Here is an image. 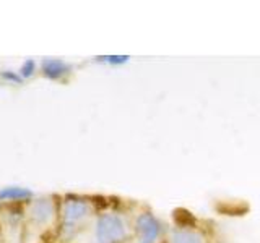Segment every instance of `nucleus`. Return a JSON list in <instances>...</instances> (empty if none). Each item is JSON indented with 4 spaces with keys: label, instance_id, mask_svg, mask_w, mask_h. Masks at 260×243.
Masks as SVG:
<instances>
[{
    "label": "nucleus",
    "instance_id": "8",
    "mask_svg": "<svg viewBox=\"0 0 260 243\" xmlns=\"http://www.w3.org/2000/svg\"><path fill=\"white\" fill-rule=\"evenodd\" d=\"M36 71V62L35 60H26L23 65H21V68H20V76L21 78H29L32 73Z\"/></svg>",
    "mask_w": 260,
    "mask_h": 243
},
{
    "label": "nucleus",
    "instance_id": "7",
    "mask_svg": "<svg viewBox=\"0 0 260 243\" xmlns=\"http://www.w3.org/2000/svg\"><path fill=\"white\" fill-rule=\"evenodd\" d=\"M171 243H203V238L195 232L179 229L171 233Z\"/></svg>",
    "mask_w": 260,
    "mask_h": 243
},
{
    "label": "nucleus",
    "instance_id": "6",
    "mask_svg": "<svg viewBox=\"0 0 260 243\" xmlns=\"http://www.w3.org/2000/svg\"><path fill=\"white\" fill-rule=\"evenodd\" d=\"M32 196L31 190L23 188V186H7V188L0 190V199L4 201H21L29 199Z\"/></svg>",
    "mask_w": 260,
    "mask_h": 243
},
{
    "label": "nucleus",
    "instance_id": "2",
    "mask_svg": "<svg viewBox=\"0 0 260 243\" xmlns=\"http://www.w3.org/2000/svg\"><path fill=\"white\" fill-rule=\"evenodd\" d=\"M89 216V205L83 199H69L62 209L63 230L72 235L78 229V225Z\"/></svg>",
    "mask_w": 260,
    "mask_h": 243
},
{
    "label": "nucleus",
    "instance_id": "10",
    "mask_svg": "<svg viewBox=\"0 0 260 243\" xmlns=\"http://www.w3.org/2000/svg\"><path fill=\"white\" fill-rule=\"evenodd\" d=\"M2 78L7 79V81H15V83H20V81L23 79L20 75H16V73H13V71H4Z\"/></svg>",
    "mask_w": 260,
    "mask_h": 243
},
{
    "label": "nucleus",
    "instance_id": "1",
    "mask_svg": "<svg viewBox=\"0 0 260 243\" xmlns=\"http://www.w3.org/2000/svg\"><path fill=\"white\" fill-rule=\"evenodd\" d=\"M127 238V225L117 214H103L96 222L98 243H120Z\"/></svg>",
    "mask_w": 260,
    "mask_h": 243
},
{
    "label": "nucleus",
    "instance_id": "3",
    "mask_svg": "<svg viewBox=\"0 0 260 243\" xmlns=\"http://www.w3.org/2000/svg\"><path fill=\"white\" fill-rule=\"evenodd\" d=\"M159 221L150 213H143L137 219V232L140 243H154L159 237Z\"/></svg>",
    "mask_w": 260,
    "mask_h": 243
},
{
    "label": "nucleus",
    "instance_id": "4",
    "mask_svg": "<svg viewBox=\"0 0 260 243\" xmlns=\"http://www.w3.org/2000/svg\"><path fill=\"white\" fill-rule=\"evenodd\" d=\"M29 217L36 224H47L54 217L52 201L47 199V198H41V199L35 201L31 205V209H29Z\"/></svg>",
    "mask_w": 260,
    "mask_h": 243
},
{
    "label": "nucleus",
    "instance_id": "5",
    "mask_svg": "<svg viewBox=\"0 0 260 243\" xmlns=\"http://www.w3.org/2000/svg\"><path fill=\"white\" fill-rule=\"evenodd\" d=\"M41 70H43L44 76L49 79H60L69 75L72 67L60 59H46L41 63Z\"/></svg>",
    "mask_w": 260,
    "mask_h": 243
},
{
    "label": "nucleus",
    "instance_id": "9",
    "mask_svg": "<svg viewBox=\"0 0 260 243\" xmlns=\"http://www.w3.org/2000/svg\"><path fill=\"white\" fill-rule=\"evenodd\" d=\"M101 59L111 65H122V63H127L130 57L128 55H106V57H101Z\"/></svg>",
    "mask_w": 260,
    "mask_h": 243
}]
</instances>
